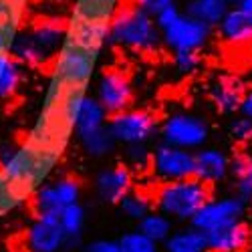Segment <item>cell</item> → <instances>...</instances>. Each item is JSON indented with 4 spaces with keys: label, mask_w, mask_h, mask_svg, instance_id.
I'll return each instance as SVG.
<instances>
[{
    "label": "cell",
    "mask_w": 252,
    "mask_h": 252,
    "mask_svg": "<svg viewBox=\"0 0 252 252\" xmlns=\"http://www.w3.org/2000/svg\"><path fill=\"white\" fill-rule=\"evenodd\" d=\"M121 6L123 0H75L71 18L85 20V23L109 25Z\"/></svg>",
    "instance_id": "ac0fdd59"
},
{
    "label": "cell",
    "mask_w": 252,
    "mask_h": 252,
    "mask_svg": "<svg viewBox=\"0 0 252 252\" xmlns=\"http://www.w3.org/2000/svg\"><path fill=\"white\" fill-rule=\"evenodd\" d=\"M212 27L202 23V20L190 16L186 10L174 20L170 27H165L161 31V43L165 49H170L172 53L178 51H196L200 53L208 40L212 38Z\"/></svg>",
    "instance_id": "ba28073f"
},
{
    "label": "cell",
    "mask_w": 252,
    "mask_h": 252,
    "mask_svg": "<svg viewBox=\"0 0 252 252\" xmlns=\"http://www.w3.org/2000/svg\"><path fill=\"white\" fill-rule=\"evenodd\" d=\"M163 250L165 252H210L206 234L192 224L174 230L170 238L163 242Z\"/></svg>",
    "instance_id": "d6986e66"
},
{
    "label": "cell",
    "mask_w": 252,
    "mask_h": 252,
    "mask_svg": "<svg viewBox=\"0 0 252 252\" xmlns=\"http://www.w3.org/2000/svg\"><path fill=\"white\" fill-rule=\"evenodd\" d=\"M242 83L234 77H218L210 85V101L222 115H236L240 111V103L244 97Z\"/></svg>",
    "instance_id": "9a60e30c"
},
{
    "label": "cell",
    "mask_w": 252,
    "mask_h": 252,
    "mask_svg": "<svg viewBox=\"0 0 252 252\" xmlns=\"http://www.w3.org/2000/svg\"><path fill=\"white\" fill-rule=\"evenodd\" d=\"M107 127L117 145H148L159 131L158 117L148 109H125L109 115Z\"/></svg>",
    "instance_id": "8992f818"
},
{
    "label": "cell",
    "mask_w": 252,
    "mask_h": 252,
    "mask_svg": "<svg viewBox=\"0 0 252 252\" xmlns=\"http://www.w3.org/2000/svg\"><path fill=\"white\" fill-rule=\"evenodd\" d=\"M14 31L6 29V27H0V57L10 53V45H12V40H14Z\"/></svg>",
    "instance_id": "d590c367"
},
{
    "label": "cell",
    "mask_w": 252,
    "mask_h": 252,
    "mask_svg": "<svg viewBox=\"0 0 252 252\" xmlns=\"http://www.w3.org/2000/svg\"><path fill=\"white\" fill-rule=\"evenodd\" d=\"M119 210H121V214L125 218H129V220H135L139 222L145 214H150L152 210L156 208L154 206V196H150L145 190H129L127 194H125L121 200H119Z\"/></svg>",
    "instance_id": "d4e9b609"
},
{
    "label": "cell",
    "mask_w": 252,
    "mask_h": 252,
    "mask_svg": "<svg viewBox=\"0 0 252 252\" xmlns=\"http://www.w3.org/2000/svg\"><path fill=\"white\" fill-rule=\"evenodd\" d=\"M107 111L103 109V105L95 99V95H85L83 99L79 113H77V121H75V137L81 139L85 135H91L99 129H103L107 125Z\"/></svg>",
    "instance_id": "e0dca14e"
},
{
    "label": "cell",
    "mask_w": 252,
    "mask_h": 252,
    "mask_svg": "<svg viewBox=\"0 0 252 252\" xmlns=\"http://www.w3.org/2000/svg\"><path fill=\"white\" fill-rule=\"evenodd\" d=\"M27 244L31 252H61L67 246V238L59 220L34 218L27 232Z\"/></svg>",
    "instance_id": "7c38bea8"
},
{
    "label": "cell",
    "mask_w": 252,
    "mask_h": 252,
    "mask_svg": "<svg viewBox=\"0 0 252 252\" xmlns=\"http://www.w3.org/2000/svg\"><path fill=\"white\" fill-rule=\"evenodd\" d=\"M216 29L220 32V38L228 45L252 43V14L242 10L240 6H230Z\"/></svg>",
    "instance_id": "2e32d148"
},
{
    "label": "cell",
    "mask_w": 252,
    "mask_h": 252,
    "mask_svg": "<svg viewBox=\"0 0 252 252\" xmlns=\"http://www.w3.org/2000/svg\"><path fill=\"white\" fill-rule=\"evenodd\" d=\"M236 6H240L242 10H246V12H250V14H252V0H240V2H238Z\"/></svg>",
    "instance_id": "74e56055"
},
{
    "label": "cell",
    "mask_w": 252,
    "mask_h": 252,
    "mask_svg": "<svg viewBox=\"0 0 252 252\" xmlns=\"http://www.w3.org/2000/svg\"><path fill=\"white\" fill-rule=\"evenodd\" d=\"M55 190H57V196L61 200L63 206H69V204H77L81 200V182L75 178V176H63L59 178L57 182H53Z\"/></svg>",
    "instance_id": "f1b7e54d"
},
{
    "label": "cell",
    "mask_w": 252,
    "mask_h": 252,
    "mask_svg": "<svg viewBox=\"0 0 252 252\" xmlns=\"http://www.w3.org/2000/svg\"><path fill=\"white\" fill-rule=\"evenodd\" d=\"M20 85V63L8 55L0 71V97H10Z\"/></svg>",
    "instance_id": "83f0119b"
},
{
    "label": "cell",
    "mask_w": 252,
    "mask_h": 252,
    "mask_svg": "<svg viewBox=\"0 0 252 252\" xmlns=\"http://www.w3.org/2000/svg\"><path fill=\"white\" fill-rule=\"evenodd\" d=\"M103 47L91 45L67 34L59 55L53 61V79L65 87L89 89V83L95 77L97 63Z\"/></svg>",
    "instance_id": "277c9868"
},
{
    "label": "cell",
    "mask_w": 252,
    "mask_h": 252,
    "mask_svg": "<svg viewBox=\"0 0 252 252\" xmlns=\"http://www.w3.org/2000/svg\"><path fill=\"white\" fill-rule=\"evenodd\" d=\"M184 2H190V0H184Z\"/></svg>",
    "instance_id": "f35d334b"
},
{
    "label": "cell",
    "mask_w": 252,
    "mask_h": 252,
    "mask_svg": "<svg viewBox=\"0 0 252 252\" xmlns=\"http://www.w3.org/2000/svg\"><path fill=\"white\" fill-rule=\"evenodd\" d=\"M158 133L163 143L196 152L208 143L210 125L200 115L188 113V111H176L161 121Z\"/></svg>",
    "instance_id": "5b68a950"
},
{
    "label": "cell",
    "mask_w": 252,
    "mask_h": 252,
    "mask_svg": "<svg viewBox=\"0 0 252 252\" xmlns=\"http://www.w3.org/2000/svg\"><path fill=\"white\" fill-rule=\"evenodd\" d=\"M77 141H79V145L83 148V152H85L89 158H95V159H101L105 156H109L115 150V145H117V141L111 135L107 125H105L103 129H99V131H95L91 135L81 137Z\"/></svg>",
    "instance_id": "484cf974"
},
{
    "label": "cell",
    "mask_w": 252,
    "mask_h": 252,
    "mask_svg": "<svg viewBox=\"0 0 252 252\" xmlns=\"http://www.w3.org/2000/svg\"><path fill=\"white\" fill-rule=\"evenodd\" d=\"M32 212H34V218H53V220H59L61 216V210L65 208L61 204L59 196H57V190L53 184H47V186H38L36 190L32 192Z\"/></svg>",
    "instance_id": "603a6c76"
},
{
    "label": "cell",
    "mask_w": 252,
    "mask_h": 252,
    "mask_svg": "<svg viewBox=\"0 0 252 252\" xmlns=\"http://www.w3.org/2000/svg\"><path fill=\"white\" fill-rule=\"evenodd\" d=\"M67 25L59 18H43L25 32H16L10 55L31 67H45L55 61L67 38Z\"/></svg>",
    "instance_id": "6da1fadb"
},
{
    "label": "cell",
    "mask_w": 252,
    "mask_h": 252,
    "mask_svg": "<svg viewBox=\"0 0 252 252\" xmlns=\"http://www.w3.org/2000/svg\"><path fill=\"white\" fill-rule=\"evenodd\" d=\"M180 14H182V10L178 8V4H174V6H170V8H165L163 12H159V14L156 16V23H158L159 31H163L165 27H170Z\"/></svg>",
    "instance_id": "e575fe53"
},
{
    "label": "cell",
    "mask_w": 252,
    "mask_h": 252,
    "mask_svg": "<svg viewBox=\"0 0 252 252\" xmlns=\"http://www.w3.org/2000/svg\"><path fill=\"white\" fill-rule=\"evenodd\" d=\"M250 228L244 220L222 226L212 232H206L210 252H242L250 244Z\"/></svg>",
    "instance_id": "5bb4252c"
},
{
    "label": "cell",
    "mask_w": 252,
    "mask_h": 252,
    "mask_svg": "<svg viewBox=\"0 0 252 252\" xmlns=\"http://www.w3.org/2000/svg\"><path fill=\"white\" fill-rule=\"evenodd\" d=\"M228 133L232 135L236 141H240V143L252 141V121L248 117H244V115L238 113L234 119H230Z\"/></svg>",
    "instance_id": "4dcf8cb0"
},
{
    "label": "cell",
    "mask_w": 252,
    "mask_h": 252,
    "mask_svg": "<svg viewBox=\"0 0 252 252\" xmlns=\"http://www.w3.org/2000/svg\"><path fill=\"white\" fill-rule=\"evenodd\" d=\"M246 208H248V202H244L238 194L210 198L200 208V212L192 218L190 224L206 234V232H212V230H218L222 226L242 220L246 214Z\"/></svg>",
    "instance_id": "30bf717a"
},
{
    "label": "cell",
    "mask_w": 252,
    "mask_h": 252,
    "mask_svg": "<svg viewBox=\"0 0 252 252\" xmlns=\"http://www.w3.org/2000/svg\"><path fill=\"white\" fill-rule=\"evenodd\" d=\"M85 252H121L117 240H107V238H97L85 246Z\"/></svg>",
    "instance_id": "836d02e7"
},
{
    "label": "cell",
    "mask_w": 252,
    "mask_h": 252,
    "mask_svg": "<svg viewBox=\"0 0 252 252\" xmlns=\"http://www.w3.org/2000/svg\"><path fill=\"white\" fill-rule=\"evenodd\" d=\"M119 248L121 252H159V244L154 242L152 238L145 236L141 230H127L119 238Z\"/></svg>",
    "instance_id": "4316f807"
},
{
    "label": "cell",
    "mask_w": 252,
    "mask_h": 252,
    "mask_svg": "<svg viewBox=\"0 0 252 252\" xmlns=\"http://www.w3.org/2000/svg\"><path fill=\"white\" fill-rule=\"evenodd\" d=\"M109 43L135 53H154L161 43L156 18L135 4H123L109 23Z\"/></svg>",
    "instance_id": "7a4b0ae2"
},
{
    "label": "cell",
    "mask_w": 252,
    "mask_h": 252,
    "mask_svg": "<svg viewBox=\"0 0 252 252\" xmlns=\"http://www.w3.org/2000/svg\"><path fill=\"white\" fill-rule=\"evenodd\" d=\"M230 180L234 186V194H238L244 202H252V156L250 154H234L230 158Z\"/></svg>",
    "instance_id": "ffe728a7"
},
{
    "label": "cell",
    "mask_w": 252,
    "mask_h": 252,
    "mask_svg": "<svg viewBox=\"0 0 252 252\" xmlns=\"http://www.w3.org/2000/svg\"><path fill=\"white\" fill-rule=\"evenodd\" d=\"M240 115L248 117L252 121V87L244 91V97H242V103H240Z\"/></svg>",
    "instance_id": "8d00e7d4"
},
{
    "label": "cell",
    "mask_w": 252,
    "mask_h": 252,
    "mask_svg": "<svg viewBox=\"0 0 252 252\" xmlns=\"http://www.w3.org/2000/svg\"><path fill=\"white\" fill-rule=\"evenodd\" d=\"M210 198H212V186L192 176L174 182H159L158 190L154 192V206L174 222L190 224Z\"/></svg>",
    "instance_id": "3957f363"
},
{
    "label": "cell",
    "mask_w": 252,
    "mask_h": 252,
    "mask_svg": "<svg viewBox=\"0 0 252 252\" xmlns=\"http://www.w3.org/2000/svg\"><path fill=\"white\" fill-rule=\"evenodd\" d=\"M228 10H230L228 0H190L186 4L188 14L210 25L212 29L222 23V18L226 16Z\"/></svg>",
    "instance_id": "7402d4cb"
},
{
    "label": "cell",
    "mask_w": 252,
    "mask_h": 252,
    "mask_svg": "<svg viewBox=\"0 0 252 252\" xmlns=\"http://www.w3.org/2000/svg\"><path fill=\"white\" fill-rule=\"evenodd\" d=\"M133 4L139 6L141 10H145L148 14H152V16L156 18V16H158L159 12H163L165 8L174 6L176 0H133Z\"/></svg>",
    "instance_id": "d6a6232c"
},
{
    "label": "cell",
    "mask_w": 252,
    "mask_h": 252,
    "mask_svg": "<svg viewBox=\"0 0 252 252\" xmlns=\"http://www.w3.org/2000/svg\"><path fill=\"white\" fill-rule=\"evenodd\" d=\"M95 99L103 105L107 115L121 113L133 103V85L129 75L123 69H105L95 83Z\"/></svg>",
    "instance_id": "9c48e42d"
},
{
    "label": "cell",
    "mask_w": 252,
    "mask_h": 252,
    "mask_svg": "<svg viewBox=\"0 0 252 252\" xmlns=\"http://www.w3.org/2000/svg\"><path fill=\"white\" fill-rule=\"evenodd\" d=\"M152 174L158 182H174L196 176V152L159 141L150 158Z\"/></svg>",
    "instance_id": "52a82bcc"
},
{
    "label": "cell",
    "mask_w": 252,
    "mask_h": 252,
    "mask_svg": "<svg viewBox=\"0 0 252 252\" xmlns=\"http://www.w3.org/2000/svg\"><path fill=\"white\" fill-rule=\"evenodd\" d=\"M150 158H152V152H148L145 145H125V163L131 170L150 167Z\"/></svg>",
    "instance_id": "f546056e"
},
{
    "label": "cell",
    "mask_w": 252,
    "mask_h": 252,
    "mask_svg": "<svg viewBox=\"0 0 252 252\" xmlns=\"http://www.w3.org/2000/svg\"><path fill=\"white\" fill-rule=\"evenodd\" d=\"M137 230H141V232L148 238H152L154 242L163 244L167 238H170V234L174 232V220L154 208L150 214H145L137 222Z\"/></svg>",
    "instance_id": "cb8c5ba5"
},
{
    "label": "cell",
    "mask_w": 252,
    "mask_h": 252,
    "mask_svg": "<svg viewBox=\"0 0 252 252\" xmlns=\"http://www.w3.org/2000/svg\"><path fill=\"white\" fill-rule=\"evenodd\" d=\"M174 67L184 75L194 73L200 67V53H196V51H178V53H174Z\"/></svg>",
    "instance_id": "1f68e13d"
},
{
    "label": "cell",
    "mask_w": 252,
    "mask_h": 252,
    "mask_svg": "<svg viewBox=\"0 0 252 252\" xmlns=\"http://www.w3.org/2000/svg\"><path fill=\"white\" fill-rule=\"evenodd\" d=\"M95 194L105 204H119V200L133 190V170L127 163H113L107 165L95 176L93 180Z\"/></svg>",
    "instance_id": "8fae6325"
},
{
    "label": "cell",
    "mask_w": 252,
    "mask_h": 252,
    "mask_svg": "<svg viewBox=\"0 0 252 252\" xmlns=\"http://www.w3.org/2000/svg\"><path fill=\"white\" fill-rule=\"evenodd\" d=\"M59 224H61L63 232H65V238H67L65 248L79 246L81 238H83V230H85V208H83L79 202L65 206L61 210Z\"/></svg>",
    "instance_id": "44dd1931"
},
{
    "label": "cell",
    "mask_w": 252,
    "mask_h": 252,
    "mask_svg": "<svg viewBox=\"0 0 252 252\" xmlns=\"http://www.w3.org/2000/svg\"><path fill=\"white\" fill-rule=\"evenodd\" d=\"M230 176V156L212 145L196 150V178L208 186H216Z\"/></svg>",
    "instance_id": "4fadbf2b"
}]
</instances>
